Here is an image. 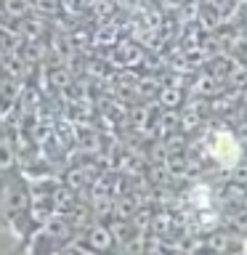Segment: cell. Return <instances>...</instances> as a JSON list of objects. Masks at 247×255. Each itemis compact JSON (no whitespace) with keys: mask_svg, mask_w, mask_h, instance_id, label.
<instances>
[{"mask_svg":"<svg viewBox=\"0 0 247 255\" xmlns=\"http://www.w3.org/2000/svg\"><path fill=\"white\" fill-rule=\"evenodd\" d=\"M181 101V91H162V104L165 107H178Z\"/></svg>","mask_w":247,"mask_h":255,"instance_id":"obj_4","label":"cell"},{"mask_svg":"<svg viewBox=\"0 0 247 255\" xmlns=\"http://www.w3.org/2000/svg\"><path fill=\"white\" fill-rule=\"evenodd\" d=\"M88 245L93 247L96 253H107L112 247V231L107 226H93L88 229Z\"/></svg>","mask_w":247,"mask_h":255,"instance_id":"obj_2","label":"cell"},{"mask_svg":"<svg viewBox=\"0 0 247 255\" xmlns=\"http://www.w3.org/2000/svg\"><path fill=\"white\" fill-rule=\"evenodd\" d=\"M11 162H13V151L8 143H3V146H0V170H8Z\"/></svg>","mask_w":247,"mask_h":255,"instance_id":"obj_3","label":"cell"},{"mask_svg":"<svg viewBox=\"0 0 247 255\" xmlns=\"http://www.w3.org/2000/svg\"><path fill=\"white\" fill-rule=\"evenodd\" d=\"M242 255H247V239H245V242H242Z\"/></svg>","mask_w":247,"mask_h":255,"instance_id":"obj_5","label":"cell"},{"mask_svg":"<svg viewBox=\"0 0 247 255\" xmlns=\"http://www.w3.org/2000/svg\"><path fill=\"white\" fill-rule=\"evenodd\" d=\"M242 157V149H239V141L237 135H231L229 130H221L215 133L213 138V159L218 162L221 167H234Z\"/></svg>","mask_w":247,"mask_h":255,"instance_id":"obj_1","label":"cell"}]
</instances>
